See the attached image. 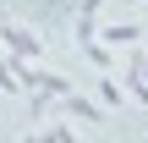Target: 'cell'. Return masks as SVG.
I'll return each mask as SVG.
<instances>
[{
    "instance_id": "6da1fadb",
    "label": "cell",
    "mask_w": 148,
    "mask_h": 143,
    "mask_svg": "<svg viewBox=\"0 0 148 143\" xmlns=\"http://www.w3.org/2000/svg\"><path fill=\"white\" fill-rule=\"evenodd\" d=\"M5 39H11V50H16V55H33V50H38V39H33V33H16V28H11Z\"/></svg>"
}]
</instances>
